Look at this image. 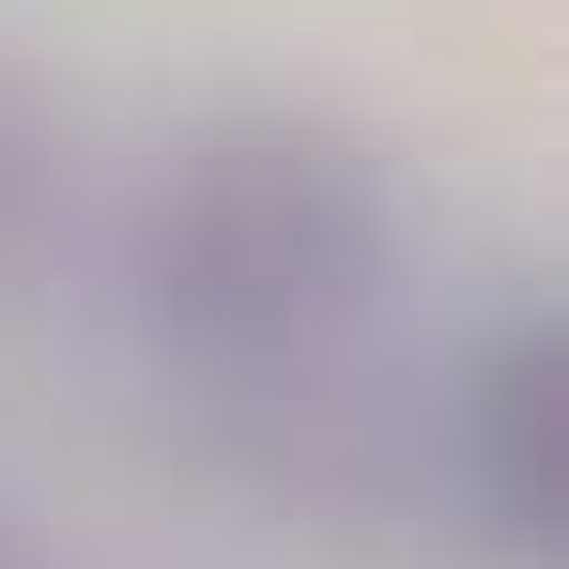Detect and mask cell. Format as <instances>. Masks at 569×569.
<instances>
[{
  "mask_svg": "<svg viewBox=\"0 0 569 569\" xmlns=\"http://www.w3.org/2000/svg\"><path fill=\"white\" fill-rule=\"evenodd\" d=\"M31 186H47V108H31L16 78H0V231L31 216Z\"/></svg>",
  "mask_w": 569,
  "mask_h": 569,
  "instance_id": "obj_3",
  "label": "cell"
},
{
  "mask_svg": "<svg viewBox=\"0 0 569 569\" xmlns=\"http://www.w3.org/2000/svg\"><path fill=\"white\" fill-rule=\"evenodd\" d=\"M462 492L492 555H555L569 539V355L555 308H508L462 370Z\"/></svg>",
  "mask_w": 569,
  "mask_h": 569,
  "instance_id": "obj_2",
  "label": "cell"
},
{
  "mask_svg": "<svg viewBox=\"0 0 569 569\" xmlns=\"http://www.w3.org/2000/svg\"><path fill=\"white\" fill-rule=\"evenodd\" d=\"M400 262V200L385 154L323 108H231L170 154V186L139 216V292L154 323L216 370H292L308 339H339Z\"/></svg>",
  "mask_w": 569,
  "mask_h": 569,
  "instance_id": "obj_1",
  "label": "cell"
}]
</instances>
